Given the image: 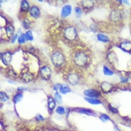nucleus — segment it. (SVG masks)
<instances>
[{
    "instance_id": "28",
    "label": "nucleus",
    "mask_w": 131,
    "mask_h": 131,
    "mask_svg": "<svg viewBox=\"0 0 131 131\" xmlns=\"http://www.w3.org/2000/svg\"><path fill=\"white\" fill-rule=\"evenodd\" d=\"M100 117V120L103 121V122H104V123H105V122H107V121L110 120L109 116H108L107 115H106V114H103V115H101V116Z\"/></svg>"
},
{
    "instance_id": "18",
    "label": "nucleus",
    "mask_w": 131,
    "mask_h": 131,
    "mask_svg": "<svg viewBox=\"0 0 131 131\" xmlns=\"http://www.w3.org/2000/svg\"><path fill=\"white\" fill-rule=\"evenodd\" d=\"M55 107V101L52 97H48V107L50 110H52Z\"/></svg>"
},
{
    "instance_id": "10",
    "label": "nucleus",
    "mask_w": 131,
    "mask_h": 131,
    "mask_svg": "<svg viewBox=\"0 0 131 131\" xmlns=\"http://www.w3.org/2000/svg\"><path fill=\"white\" fill-rule=\"evenodd\" d=\"M112 88H113V85L107 82H104L101 84V90L105 93H107V92H110L112 90Z\"/></svg>"
},
{
    "instance_id": "24",
    "label": "nucleus",
    "mask_w": 131,
    "mask_h": 131,
    "mask_svg": "<svg viewBox=\"0 0 131 131\" xmlns=\"http://www.w3.org/2000/svg\"><path fill=\"white\" fill-rule=\"evenodd\" d=\"M27 37H26V35L25 34H21L20 37L18 38V42L19 44H24L25 43V42L27 41Z\"/></svg>"
},
{
    "instance_id": "3",
    "label": "nucleus",
    "mask_w": 131,
    "mask_h": 131,
    "mask_svg": "<svg viewBox=\"0 0 131 131\" xmlns=\"http://www.w3.org/2000/svg\"><path fill=\"white\" fill-rule=\"evenodd\" d=\"M78 35V32L76 28L73 26H70L67 27V28H65L64 31V36L65 38H67L69 40H73Z\"/></svg>"
},
{
    "instance_id": "34",
    "label": "nucleus",
    "mask_w": 131,
    "mask_h": 131,
    "mask_svg": "<svg viewBox=\"0 0 131 131\" xmlns=\"http://www.w3.org/2000/svg\"><path fill=\"white\" fill-rule=\"evenodd\" d=\"M17 90H19V91H21V90H26V89H25L24 88H22V87H21V88H19Z\"/></svg>"
},
{
    "instance_id": "8",
    "label": "nucleus",
    "mask_w": 131,
    "mask_h": 131,
    "mask_svg": "<svg viewBox=\"0 0 131 131\" xmlns=\"http://www.w3.org/2000/svg\"><path fill=\"white\" fill-rule=\"evenodd\" d=\"M67 80L71 85H77L79 82V77H78V74H75V73H71L68 75Z\"/></svg>"
},
{
    "instance_id": "5",
    "label": "nucleus",
    "mask_w": 131,
    "mask_h": 131,
    "mask_svg": "<svg viewBox=\"0 0 131 131\" xmlns=\"http://www.w3.org/2000/svg\"><path fill=\"white\" fill-rule=\"evenodd\" d=\"M84 94L87 97H90V98H96L100 96V92L94 89H89L86 90L84 91Z\"/></svg>"
},
{
    "instance_id": "23",
    "label": "nucleus",
    "mask_w": 131,
    "mask_h": 131,
    "mask_svg": "<svg viewBox=\"0 0 131 131\" xmlns=\"http://www.w3.org/2000/svg\"><path fill=\"white\" fill-rule=\"evenodd\" d=\"M103 72L105 75H108V76H111L113 74V72L106 66H104V67H103Z\"/></svg>"
},
{
    "instance_id": "29",
    "label": "nucleus",
    "mask_w": 131,
    "mask_h": 131,
    "mask_svg": "<svg viewBox=\"0 0 131 131\" xmlns=\"http://www.w3.org/2000/svg\"><path fill=\"white\" fill-rule=\"evenodd\" d=\"M26 37H27V39L29 40V41H32L33 40V35H32V31H30V30H29L27 32H26Z\"/></svg>"
},
{
    "instance_id": "22",
    "label": "nucleus",
    "mask_w": 131,
    "mask_h": 131,
    "mask_svg": "<svg viewBox=\"0 0 131 131\" xmlns=\"http://www.w3.org/2000/svg\"><path fill=\"white\" fill-rule=\"evenodd\" d=\"M22 94H21V92H19V93H17V94H16L13 97V102L14 103H17L18 102H19L20 100H21L22 98Z\"/></svg>"
},
{
    "instance_id": "15",
    "label": "nucleus",
    "mask_w": 131,
    "mask_h": 131,
    "mask_svg": "<svg viewBox=\"0 0 131 131\" xmlns=\"http://www.w3.org/2000/svg\"><path fill=\"white\" fill-rule=\"evenodd\" d=\"M31 7H29V4L28 3L27 1H22L21 3V10L24 12H27L29 11Z\"/></svg>"
},
{
    "instance_id": "20",
    "label": "nucleus",
    "mask_w": 131,
    "mask_h": 131,
    "mask_svg": "<svg viewBox=\"0 0 131 131\" xmlns=\"http://www.w3.org/2000/svg\"><path fill=\"white\" fill-rule=\"evenodd\" d=\"M14 28L13 26H12V25L7 26V27H6V33H7V36L12 37V36L13 35V34H14Z\"/></svg>"
},
{
    "instance_id": "9",
    "label": "nucleus",
    "mask_w": 131,
    "mask_h": 131,
    "mask_svg": "<svg viewBox=\"0 0 131 131\" xmlns=\"http://www.w3.org/2000/svg\"><path fill=\"white\" fill-rule=\"evenodd\" d=\"M29 13L32 17L37 18L39 17V14H40V11H39V8L37 6H32L30 8L29 11Z\"/></svg>"
},
{
    "instance_id": "25",
    "label": "nucleus",
    "mask_w": 131,
    "mask_h": 131,
    "mask_svg": "<svg viewBox=\"0 0 131 131\" xmlns=\"http://www.w3.org/2000/svg\"><path fill=\"white\" fill-rule=\"evenodd\" d=\"M74 13H75V15L76 17L78 18L81 17L82 15V12L81 9L80 7H76L74 9Z\"/></svg>"
},
{
    "instance_id": "27",
    "label": "nucleus",
    "mask_w": 131,
    "mask_h": 131,
    "mask_svg": "<svg viewBox=\"0 0 131 131\" xmlns=\"http://www.w3.org/2000/svg\"><path fill=\"white\" fill-rule=\"evenodd\" d=\"M80 113H85L87 115H95L94 113H92L91 110H87V109H80Z\"/></svg>"
},
{
    "instance_id": "12",
    "label": "nucleus",
    "mask_w": 131,
    "mask_h": 131,
    "mask_svg": "<svg viewBox=\"0 0 131 131\" xmlns=\"http://www.w3.org/2000/svg\"><path fill=\"white\" fill-rule=\"evenodd\" d=\"M121 48L126 52L131 51V42H123L121 44Z\"/></svg>"
},
{
    "instance_id": "14",
    "label": "nucleus",
    "mask_w": 131,
    "mask_h": 131,
    "mask_svg": "<svg viewBox=\"0 0 131 131\" xmlns=\"http://www.w3.org/2000/svg\"><path fill=\"white\" fill-rule=\"evenodd\" d=\"M85 100L88 102L90 104H92V105H99V104H101V101L100 100L96 99V98H90V97H85Z\"/></svg>"
},
{
    "instance_id": "31",
    "label": "nucleus",
    "mask_w": 131,
    "mask_h": 131,
    "mask_svg": "<svg viewBox=\"0 0 131 131\" xmlns=\"http://www.w3.org/2000/svg\"><path fill=\"white\" fill-rule=\"evenodd\" d=\"M37 119L38 121H43V120H44V118H43L42 116L41 115H37Z\"/></svg>"
},
{
    "instance_id": "21",
    "label": "nucleus",
    "mask_w": 131,
    "mask_h": 131,
    "mask_svg": "<svg viewBox=\"0 0 131 131\" xmlns=\"http://www.w3.org/2000/svg\"><path fill=\"white\" fill-rule=\"evenodd\" d=\"M0 99H1L2 102L5 103V102H7V100H9V96H8V95L6 92H1V93H0Z\"/></svg>"
},
{
    "instance_id": "11",
    "label": "nucleus",
    "mask_w": 131,
    "mask_h": 131,
    "mask_svg": "<svg viewBox=\"0 0 131 131\" xmlns=\"http://www.w3.org/2000/svg\"><path fill=\"white\" fill-rule=\"evenodd\" d=\"M110 19L113 21H118L121 19V14L117 10H114L110 14Z\"/></svg>"
},
{
    "instance_id": "1",
    "label": "nucleus",
    "mask_w": 131,
    "mask_h": 131,
    "mask_svg": "<svg viewBox=\"0 0 131 131\" xmlns=\"http://www.w3.org/2000/svg\"><path fill=\"white\" fill-rule=\"evenodd\" d=\"M74 63L79 67H84L88 62V57L84 52H79L74 56Z\"/></svg>"
},
{
    "instance_id": "4",
    "label": "nucleus",
    "mask_w": 131,
    "mask_h": 131,
    "mask_svg": "<svg viewBox=\"0 0 131 131\" xmlns=\"http://www.w3.org/2000/svg\"><path fill=\"white\" fill-rule=\"evenodd\" d=\"M39 73H40V75L42 77L43 79L49 80L50 78V76H51V74H52V71H51L50 67L44 66L40 69Z\"/></svg>"
},
{
    "instance_id": "6",
    "label": "nucleus",
    "mask_w": 131,
    "mask_h": 131,
    "mask_svg": "<svg viewBox=\"0 0 131 131\" xmlns=\"http://www.w3.org/2000/svg\"><path fill=\"white\" fill-rule=\"evenodd\" d=\"M12 58V54L10 52H7L2 54V61L5 65H9L10 64Z\"/></svg>"
},
{
    "instance_id": "35",
    "label": "nucleus",
    "mask_w": 131,
    "mask_h": 131,
    "mask_svg": "<svg viewBox=\"0 0 131 131\" xmlns=\"http://www.w3.org/2000/svg\"><path fill=\"white\" fill-rule=\"evenodd\" d=\"M115 131H121L120 130H119V128H117V127H116V126H115Z\"/></svg>"
},
{
    "instance_id": "19",
    "label": "nucleus",
    "mask_w": 131,
    "mask_h": 131,
    "mask_svg": "<svg viewBox=\"0 0 131 131\" xmlns=\"http://www.w3.org/2000/svg\"><path fill=\"white\" fill-rule=\"evenodd\" d=\"M22 79L26 82H29L33 79V75L29 72H25L22 74Z\"/></svg>"
},
{
    "instance_id": "2",
    "label": "nucleus",
    "mask_w": 131,
    "mask_h": 131,
    "mask_svg": "<svg viewBox=\"0 0 131 131\" xmlns=\"http://www.w3.org/2000/svg\"><path fill=\"white\" fill-rule=\"evenodd\" d=\"M51 60H52V62L54 65H55L56 67H60L64 63L65 58H64V55L61 52H55L52 54Z\"/></svg>"
},
{
    "instance_id": "33",
    "label": "nucleus",
    "mask_w": 131,
    "mask_h": 131,
    "mask_svg": "<svg viewBox=\"0 0 131 131\" xmlns=\"http://www.w3.org/2000/svg\"><path fill=\"white\" fill-rule=\"evenodd\" d=\"M128 80V78H121V81L123 82H127Z\"/></svg>"
},
{
    "instance_id": "16",
    "label": "nucleus",
    "mask_w": 131,
    "mask_h": 131,
    "mask_svg": "<svg viewBox=\"0 0 131 131\" xmlns=\"http://www.w3.org/2000/svg\"><path fill=\"white\" fill-rule=\"evenodd\" d=\"M97 39L99 40L100 42H108L110 41V39L108 37L104 35L103 34H98L97 35Z\"/></svg>"
},
{
    "instance_id": "17",
    "label": "nucleus",
    "mask_w": 131,
    "mask_h": 131,
    "mask_svg": "<svg viewBox=\"0 0 131 131\" xmlns=\"http://www.w3.org/2000/svg\"><path fill=\"white\" fill-rule=\"evenodd\" d=\"M71 92V90L70 88L66 85H62L61 86L60 89V92L61 94H67V92Z\"/></svg>"
},
{
    "instance_id": "30",
    "label": "nucleus",
    "mask_w": 131,
    "mask_h": 131,
    "mask_svg": "<svg viewBox=\"0 0 131 131\" xmlns=\"http://www.w3.org/2000/svg\"><path fill=\"white\" fill-rule=\"evenodd\" d=\"M56 112H57L58 114H60V115H63V114L64 113V112H65V110H64V108L63 107L59 106L57 107Z\"/></svg>"
},
{
    "instance_id": "26",
    "label": "nucleus",
    "mask_w": 131,
    "mask_h": 131,
    "mask_svg": "<svg viewBox=\"0 0 131 131\" xmlns=\"http://www.w3.org/2000/svg\"><path fill=\"white\" fill-rule=\"evenodd\" d=\"M54 100H55L59 104H61V103H62V97H61L60 94L58 93V92H56V93L54 94Z\"/></svg>"
},
{
    "instance_id": "7",
    "label": "nucleus",
    "mask_w": 131,
    "mask_h": 131,
    "mask_svg": "<svg viewBox=\"0 0 131 131\" xmlns=\"http://www.w3.org/2000/svg\"><path fill=\"white\" fill-rule=\"evenodd\" d=\"M71 12H72V6L69 4L64 5L61 11V16L63 18L67 17L71 14Z\"/></svg>"
},
{
    "instance_id": "32",
    "label": "nucleus",
    "mask_w": 131,
    "mask_h": 131,
    "mask_svg": "<svg viewBox=\"0 0 131 131\" xmlns=\"http://www.w3.org/2000/svg\"><path fill=\"white\" fill-rule=\"evenodd\" d=\"M17 35H14V37L12 39V43H14V42H15V39H17Z\"/></svg>"
},
{
    "instance_id": "13",
    "label": "nucleus",
    "mask_w": 131,
    "mask_h": 131,
    "mask_svg": "<svg viewBox=\"0 0 131 131\" xmlns=\"http://www.w3.org/2000/svg\"><path fill=\"white\" fill-rule=\"evenodd\" d=\"M82 7L85 9H91L94 6V1L87 0V1H82L81 2Z\"/></svg>"
}]
</instances>
